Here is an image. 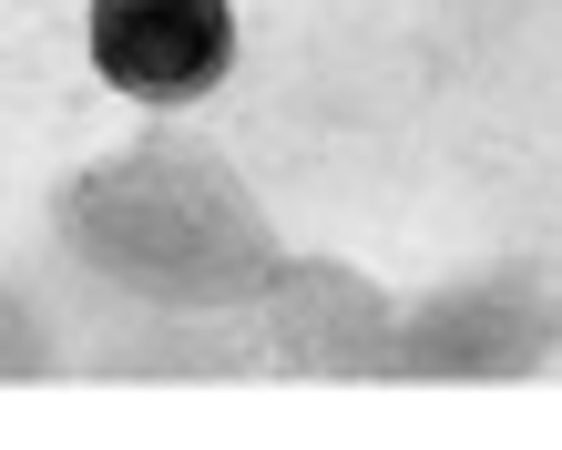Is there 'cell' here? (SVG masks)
<instances>
[{
  "label": "cell",
  "instance_id": "6da1fadb",
  "mask_svg": "<svg viewBox=\"0 0 562 450\" xmlns=\"http://www.w3.org/2000/svg\"><path fill=\"white\" fill-rule=\"evenodd\" d=\"M92 61H103L113 92L184 103V92L225 82L236 11H225V0H92Z\"/></svg>",
  "mask_w": 562,
  "mask_h": 450
}]
</instances>
